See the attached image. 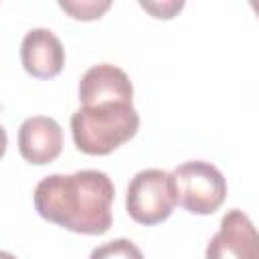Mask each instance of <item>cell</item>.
<instances>
[{
	"label": "cell",
	"mask_w": 259,
	"mask_h": 259,
	"mask_svg": "<svg viewBox=\"0 0 259 259\" xmlns=\"http://www.w3.org/2000/svg\"><path fill=\"white\" fill-rule=\"evenodd\" d=\"M6 148H8V136H6V130L0 125V158L4 156Z\"/></svg>",
	"instance_id": "12"
},
{
	"label": "cell",
	"mask_w": 259,
	"mask_h": 259,
	"mask_svg": "<svg viewBox=\"0 0 259 259\" xmlns=\"http://www.w3.org/2000/svg\"><path fill=\"white\" fill-rule=\"evenodd\" d=\"M113 198V182L101 170L49 174L32 194L34 208L45 221L79 235H103L109 231Z\"/></svg>",
	"instance_id": "1"
},
{
	"label": "cell",
	"mask_w": 259,
	"mask_h": 259,
	"mask_svg": "<svg viewBox=\"0 0 259 259\" xmlns=\"http://www.w3.org/2000/svg\"><path fill=\"white\" fill-rule=\"evenodd\" d=\"M204 259H259V237L253 221L239 208L227 210L206 245Z\"/></svg>",
	"instance_id": "5"
},
{
	"label": "cell",
	"mask_w": 259,
	"mask_h": 259,
	"mask_svg": "<svg viewBox=\"0 0 259 259\" xmlns=\"http://www.w3.org/2000/svg\"><path fill=\"white\" fill-rule=\"evenodd\" d=\"M0 259H18V257L12 255V253H8V251H0Z\"/></svg>",
	"instance_id": "13"
},
{
	"label": "cell",
	"mask_w": 259,
	"mask_h": 259,
	"mask_svg": "<svg viewBox=\"0 0 259 259\" xmlns=\"http://www.w3.org/2000/svg\"><path fill=\"white\" fill-rule=\"evenodd\" d=\"M63 150V130L49 115L26 117L18 127V152L34 166L51 164Z\"/></svg>",
	"instance_id": "6"
},
{
	"label": "cell",
	"mask_w": 259,
	"mask_h": 259,
	"mask_svg": "<svg viewBox=\"0 0 259 259\" xmlns=\"http://www.w3.org/2000/svg\"><path fill=\"white\" fill-rule=\"evenodd\" d=\"M176 206V190L172 174L160 168L140 170L127 186L125 210L146 227L166 221Z\"/></svg>",
	"instance_id": "4"
},
{
	"label": "cell",
	"mask_w": 259,
	"mask_h": 259,
	"mask_svg": "<svg viewBox=\"0 0 259 259\" xmlns=\"http://www.w3.org/2000/svg\"><path fill=\"white\" fill-rule=\"evenodd\" d=\"M89 259H144L140 247L130 239H113L95 247Z\"/></svg>",
	"instance_id": "9"
},
{
	"label": "cell",
	"mask_w": 259,
	"mask_h": 259,
	"mask_svg": "<svg viewBox=\"0 0 259 259\" xmlns=\"http://www.w3.org/2000/svg\"><path fill=\"white\" fill-rule=\"evenodd\" d=\"M176 204L192 214H212L227 198V180L221 170L204 160H188L172 172Z\"/></svg>",
	"instance_id": "3"
},
{
	"label": "cell",
	"mask_w": 259,
	"mask_h": 259,
	"mask_svg": "<svg viewBox=\"0 0 259 259\" xmlns=\"http://www.w3.org/2000/svg\"><path fill=\"white\" fill-rule=\"evenodd\" d=\"M20 61L30 77L53 79L65 67V49L53 30L32 28L22 38Z\"/></svg>",
	"instance_id": "7"
},
{
	"label": "cell",
	"mask_w": 259,
	"mask_h": 259,
	"mask_svg": "<svg viewBox=\"0 0 259 259\" xmlns=\"http://www.w3.org/2000/svg\"><path fill=\"white\" fill-rule=\"evenodd\" d=\"M140 6L148 12H152L156 18H172L178 10H182L184 2H140Z\"/></svg>",
	"instance_id": "11"
},
{
	"label": "cell",
	"mask_w": 259,
	"mask_h": 259,
	"mask_svg": "<svg viewBox=\"0 0 259 259\" xmlns=\"http://www.w3.org/2000/svg\"><path fill=\"white\" fill-rule=\"evenodd\" d=\"M140 127V115L134 103L109 101L81 105L71 115V136L79 152L89 156H107L130 142Z\"/></svg>",
	"instance_id": "2"
},
{
	"label": "cell",
	"mask_w": 259,
	"mask_h": 259,
	"mask_svg": "<svg viewBox=\"0 0 259 259\" xmlns=\"http://www.w3.org/2000/svg\"><path fill=\"white\" fill-rule=\"evenodd\" d=\"M59 6L71 14L75 20H95L101 18L105 10H109L111 2H97V0H81V2H59Z\"/></svg>",
	"instance_id": "10"
},
{
	"label": "cell",
	"mask_w": 259,
	"mask_h": 259,
	"mask_svg": "<svg viewBox=\"0 0 259 259\" xmlns=\"http://www.w3.org/2000/svg\"><path fill=\"white\" fill-rule=\"evenodd\" d=\"M81 105L109 103V101H134V87L127 73L111 63H99L87 69L79 81Z\"/></svg>",
	"instance_id": "8"
}]
</instances>
